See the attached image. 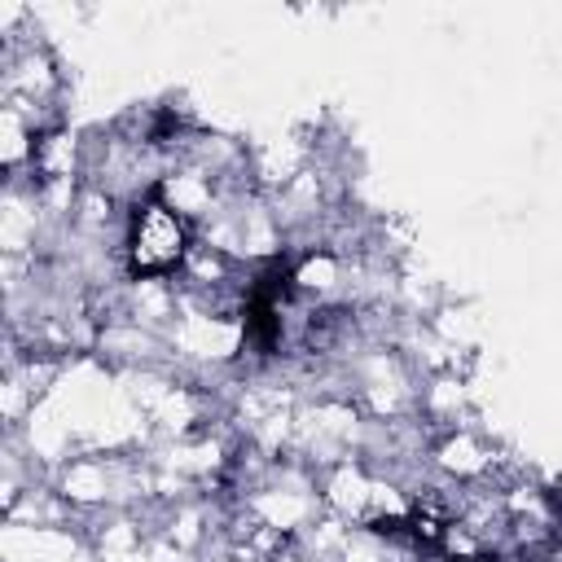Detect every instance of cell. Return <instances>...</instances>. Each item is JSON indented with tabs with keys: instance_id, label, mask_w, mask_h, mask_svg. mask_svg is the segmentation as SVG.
<instances>
[{
	"instance_id": "cell-1",
	"label": "cell",
	"mask_w": 562,
	"mask_h": 562,
	"mask_svg": "<svg viewBox=\"0 0 562 562\" xmlns=\"http://www.w3.org/2000/svg\"><path fill=\"white\" fill-rule=\"evenodd\" d=\"M189 241H193L189 220L176 215V206H167L158 189H149L127 220V272L132 277H167L184 263Z\"/></svg>"
},
{
	"instance_id": "cell-2",
	"label": "cell",
	"mask_w": 562,
	"mask_h": 562,
	"mask_svg": "<svg viewBox=\"0 0 562 562\" xmlns=\"http://www.w3.org/2000/svg\"><path fill=\"white\" fill-rule=\"evenodd\" d=\"M448 562H496L492 553H452Z\"/></svg>"
}]
</instances>
